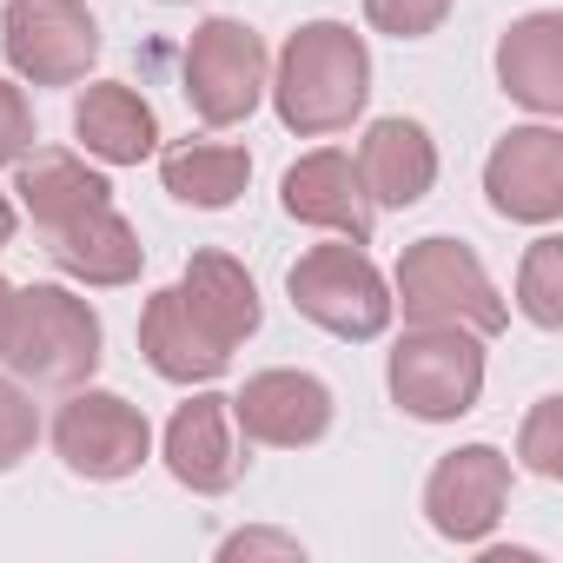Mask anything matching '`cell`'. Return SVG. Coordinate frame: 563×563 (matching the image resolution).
<instances>
[{"instance_id": "6da1fadb", "label": "cell", "mask_w": 563, "mask_h": 563, "mask_svg": "<svg viewBox=\"0 0 563 563\" xmlns=\"http://www.w3.org/2000/svg\"><path fill=\"white\" fill-rule=\"evenodd\" d=\"M265 93L299 140L345 133L372 100V54L345 21H306L278 47V67L265 80Z\"/></svg>"}, {"instance_id": "7a4b0ae2", "label": "cell", "mask_w": 563, "mask_h": 563, "mask_svg": "<svg viewBox=\"0 0 563 563\" xmlns=\"http://www.w3.org/2000/svg\"><path fill=\"white\" fill-rule=\"evenodd\" d=\"M107 332H100V312L67 292V286H27L14 292V325H8V365L21 385H41V391H74L100 372V352Z\"/></svg>"}, {"instance_id": "3957f363", "label": "cell", "mask_w": 563, "mask_h": 563, "mask_svg": "<svg viewBox=\"0 0 563 563\" xmlns=\"http://www.w3.org/2000/svg\"><path fill=\"white\" fill-rule=\"evenodd\" d=\"M391 312H405V325H464L477 339H497L510 325V306L504 292L490 286L484 258L464 245V239H418L405 245L398 258V278H391Z\"/></svg>"}, {"instance_id": "277c9868", "label": "cell", "mask_w": 563, "mask_h": 563, "mask_svg": "<svg viewBox=\"0 0 563 563\" xmlns=\"http://www.w3.org/2000/svg\"><path fill=\"white\" fill-rule=\"evenodd\" d=\"M391 405L418 424H451L484 398V339L464 325H411L385 365Z\"/></svg>"}, {"instance_id": "5b68a950", "label": "cell", "mask_w": 563, "mask_h": 563, "mask_svg": "<svg viewBox=\"0 0 563 563\" xmlns=\"http://www.w3.org/2000/svg\"><path fill=\"white\" fill-rule=\"evenodd\" d=\"M286 292H292L299 319H312L319 332L352 339V345H365L391 325V286L365 258V245H352V239L299 252V265L286 272Z\"/></svg>"}, {"instance_id": "8992f818", "label": "cell", "mask_w": 563, "mask_h": 563, "mask_svg": "<svg viewBox=\"0 0 563 563\" xmlns=\"http://www.w3.org/2000/svg\"><path fill=\"white\" fill-rule=\"evenodd\" d=\"M179 74H186V100H192V113H199L206 126H239V120H252V107L265 100L272 60H265V41H258L245 21L212 14V21L192 27Z\"/></svg>"}, {"instance_id": "52a82bcc", "label": "cell", "mask_w": 563, "mask_h": 563, "mask_svg": "<svg viewBox=\"0 0 563 563\" xmlns=\"http://www.w3.org/2000/svg\"><path fill=\"white\" fill-rule=\"evenodd\" d=\"M0 54L27 87H80L100 60V21L87 0H8Z\"/></svg>"}, {"instance_id": "ba28073f", "label": "cell", "mask_w": 563, "mask_h": 563, "mask_svg": "<svg viewBox=\"0 0 563 563\" xmlns=\"http://www.w3.org/2000/svg\"><path fill=\"white\" fill-rule=\"evenodd\" d=\"M54 451L87 484H120L153 457V424L133 398L74 385V398L54 411Z\"/></svg>"}, {"instance_id": "9c48e42d", "label": "cell", "mask_w": 563, "mask_h": 563, "mask_svg": "<svg viewBox=\"0 0 563 563\" xmlns=\"http://www.w3.org/2000/svg\"><path fill=\"white\" fill-rule=\"evenodd\" d=\"M510 504V457L497 444H457L424 477V523L444 543H484Z\"/></svg>"}, {"instance_id": "30bf717a", "label": "cell", "mask_w": 563, "mask_h": 563, "mask_svg": "<svg viewBox=\"0 0 563 563\" xmlns=\"http://www.w3.org/2000/svg\"><path fill=\"white\" fill-rule=\"evenodd\" d=\"M490 212L510 225H556L563 219V133L556 126H510L484 159Z\"/></svg>"}, {"instance_id": "8fae6325", "label": "cell", "mask_w": 563, "mask_h": 563, "mask_svg": "<svg viewBox=\"0 0 563 563\" xmlns=\"http://www.w3.org/2000/svg\"><path fill=\"white\" fill-rule=\"evenodd\" d=\"M232 418H239L245 444L299 451V444H319L332 431V385L319 372L272 365V372H252L245 378V391L232 398Z\"/></svg>"}, {"instance_id": "7c38bea8", "label": "cell", "mask_w": 563, "mask_h": 563, "mask_svg": "<svg viewBox=\"0 0 563 563\" xmlns=\"http://www.w3.org/2000/svg\"><path fill=\"white\" fill-rule=\"evenodd\" d=\"M166 471H173V484H186L199 497H225L245 477V431L232 418V398L192 391L173 411V424H166Z\"/></svg>"}, {"instance_id": "4fadbf2b", "label": "cell", "mask_w": 563, "mask_h": 563, "mask_svg": "<svg viewBox=\"0 0 563 563\" xmlns=\"http://www.w3.org/2000/svg\"><path fill=\"white\" fill-rule=\"evenodd\" d=\"M278 206H286L299 225H319V232H339L352 245H372V225H378V206L358 179V159L339 153V146H319L306 159L286 166L278 179Z\"/></svg>"}, {"instance_id": "5bb4252c", "label": "cell", "mask_w": 563, "mask_h": 563, "mask_svg": "<svg viewBox=\"0 0 563 563\" xmlns=\"http://www.w3.org/2000/svg\"><path fill=\"white\" fill-rule=\"evenodd\" d=\"M352 159H358V179H365L372 206H391V212L418 206L438 186V140L424 133V120H405V113L372 120Z\"/></svg>"}, {"instance_id": "9a60e30c", "label": "cell", "mask_w": 563, "mask_h": 563, "mask_svg": "<svg viewBox=\"0 0 563 563\" xmlns=\"http://www.w3.org/2000/svg\"><path fill=\"white\" fill-rule=\"evenodd\" d=\"M41 252L54 258V272L80 278V286H133L140 265H146V245L140 232L113 212V206H93L54 232H41Z\"/></svg>"}, {"instance_id": "2e32d148", "label": "cell", "mask_w": 563, "mask_h": 563, "mask_svg": "<svg viewBox=\"0 0 563 563\" xmlns=\"http://www.w3.org/2000/svg\"><path fill=\"white\" fill-rule=\"evenodd\" d=\"M497 87L517 107H530L537 120L563 113V14L556 8H537V14L504 27V41H497Z\"/></svg>"}, {"instance_id": "e0dca14e", "label": "cell", "mask_w": 563, "mask_h": 563, "mask_svg": "<svg viewBox=\"0 0 563 563\" xmlns=\"http://www.w3.org/2000/svg\"><path fill=\"white\" fill-rule=\"evenodd\" d=\"M140 358H146L166 385H212V378H225V365H232V352L186 312L179 286H159V292L146 299V312H140Z\"/></svg>"}, {"instance_id": "ac0fdd59", "label": "cell", "mask_w": 563, "mask_h": 563, "mask_svg": "<svg viewBox=\"0 0 563 563\" xmlns=\"http://www.w3.org/2000/svg\"><path fill=\"white\" fill-rule=\"evenodd\" d=\"M74 140L100 166H140L159 153V113L126 80H93L74 100Z\"/></svg>"}, {"instance_id": "d6986e66", "label": "cell", "mask_w": 563, "mask_h": 563, "mask_svg": "<svg viewBox=\"0 0 563 563\" xmlns=\"http://www.w3.org/2000/svg\"><path fill=\"white\" fill-rule=\"evenodd\" d=\"M179 299H186V312H192L225 352H239V345L258 332V319H265L252 272H245L232 252H192V258H186V278H179Z\"/></svg>"}, {"instance_id": "ffe728a7", "label": "cell", "mask_w": 563, "mask_h": 563, "mask_svg": "<svg viewBox=\"0 0 563 563\" xmlns=\"http://www.w3.org/2000/svg\"><path fill=\"white\" fill-rule=\"evenodd\" d=\"M14 192H21V206H27L34 232H54V225L80 219V212H93V206H113L107 173H100V166H87V159H80V153H67V146H47V153L14 159Z\"/></svg>"}, {"instance_id": "44dd1931", "label": "cell", "mask_w": 563, "mask_h": 563, "mask_svg": "<svg viewBox=\"0 0 563 563\" xmlns=\"http://www.w3.org/2000/svg\"><path fill=\"white\" fill-rule=\"evenodd\" d=\"M159 179L179 206H199V212H219L245 192L252 179V153L232 146V140H179L159 153Z\"/></svg>"}, {"instance_id": "7402d4cb", "label": "cell", "mask_w": 563, "mask_h": 563, "mask_svg": "<svg viewBox=\"0 0 563 563\" xmlns=\"http://www.w3.org/2000/svg\"><path fill=\"white\" fill-rule=\"evenodd\" d=\"M517 306L543 332L563 325V239H537L523 252V265H517Z\"/></svg>"}, {"instance_id": "603a6c76", "label": "cell", "mask_w": 563, "mask_h": 563, "mask_svg": "<svg viewBox=\"0 0 563 563\" xmlns=\"http://www.w3.org/2000/svg\"><path fill=\"white\" fill-rule=\"evenodd\" d=\"M34 444H41V405H34V385L0 378V471H14Z\"/></svg>"}, {"instance_id": "cb8c5ba5", "label": "cell", "mask_w": 563, "mask_h": 563, "mask_svg": "<svg viewBox=\"0 0 563 563\" xmlns=\"http://www.w3.org/2000/svg\"><path fill=\"white\" fill-rule=\"evenodd\" d=\"M365 21L391 41H424L451 21V0H365Z\"/></svg>"}, {"instance_id": "d4e9b609", "label": "cell", "mask_w": 563, "mask_h": 563, "mask_svg": "<svg viewBox=\"0 0 563 563\" xmlns=\"http://www.w3.org/2000/svg\"><path fill=\"white\" fill-rule=\"evenodd\" d=\"M517 457L537 477H563V398H537V411L517 438Z\"/></svg>"}, {"instance_id": "484cf974", "label": "cell", "mask_w": 563, "mask_h": 563, "mask_svg": "<svg viewBox=\"0 0 563 563\" xmlns=\"http://www.w3.org/2000/svg\"><path fill=\"white\" fill-rule=\"evenodd\" d=\"M34 153V107L14 80H0V166H14Z\"/></svg>"}, {"instance_id": "4316f807", "label": "cell", "mask_w": 563, "mask_h": 563, "mask_svg": "<svg viewBox=\"0 0 563 563\" xmlns=\"http://www.w3.org/2000/svg\"><path fill=\"white\" fill-rule=\"evenodd\" d=\"M258 550H272V556H299V537H272V530H239V537H225V543H219V556H258Z\"/></svg>"}, {"instance_id": "83f0119b", "label": "cell", "mask_w": 563, "mask_h": 563, "mask_svg": "<svg viewBox=\"0 0 563 563\" xmlns=\"http://www.w3.org/2000/svg\"><path fill=\"white\" fill-rule=\"evenodd\" d=\"M8 325H14V286L0 278V352H8Z\"/></svg>"}, {"instance_id": "f1b7e54d", "label": "cell", "mask_w": 563, "mask_h": 563, "mask_svg": "<svg viewBox=\"0 0 563 563\" xmlns=\"http://www.w3.org/2000/svg\"><path fill=\"white\" fill-rule=\"evenodd\" d=\"M8 239H14V199L0 192V252H8Z\"/></svg>"}, {"instance_id": "f546056e", "label": "cell", "mask_w": 563, "mask_h": 563, "mask_svg": "<svg viewBox=\"0 0 563 563\" xmlns=\"http://www.w3.org/2000/svg\"><path fill=\"white\" fill-rule=\"evenodd\" d=\"M166 8H179V0H166Z\"/></svg>"}]
</instances>
